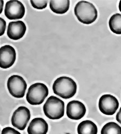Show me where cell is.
<instances>
[{"label": "cell", "instance_id": "cell-1", "mask_svg": "<svg viewBox=\"0 0 121 134\" xmlns=\"http://www.w3.org/2000/svg\"><path fill=\"white\" fill-rule=\"evenodd\" d=\"M77 86L75 81L68 77L62 76L56 79L53 85L54 93L63 99L73 97L77 93Z\"/></svg>", "mask_w": 121, "mask_h": 134}, {"label": "cell", "instance_id": "cell-2", "mask_svg": "<svg viewBox=\"0 0 121 134\" xmlns=\"http://www.w3.org/2000/svg\"><path fill=\"white\" fill-rule=\"evenodd\" d=\"M74 13L78 20L85 24L93 23L98 18V11L95 7L85 1H80L76 4Z\"/></svg>", "mask_w": 121, "mask_h": 134}, {"label": "cell", "instance_id": "cell-3", "mask_svg": "<svg viewBox=\"0 0 121 134\" xmlns=\"http://www.w3.org/2000/svg\"><path fill=\"white\" fill-rule=\"evenodd\" d=\"M43 110L45 116L48 119L58 120L64 115L65 103L58 97L51 96L44 104Z\"/></svg>", "mask_w": 121, "mask_h": 134}, {"label": "cell", "instance_id": "cell-4", "mask_svg": "<svg viewBox=\"0 0 121 134\" xmlns=\"http://www.w3.org/2000/svg\"><path fill=\"white\" fill-rule=\"evenodd\" d=\"M48 95V89L46 86L42 83H36L29 87L26 98L31 105H39L43 103Z\"/></svg>", "mask_w": 121, "mask_h": 134}, {"label": "cell", "instance_id": "cell-5", "mask_svg": "<svg viewBox=\"0 0 121 134\" xmlns=\"http://www.w3.org/2000/svg\"><path fill=\"white\" fill-rule=\"evenodd\" d=\"M7 87L10 94L16 98H22L25 95L27 84L24 79L19 75H12L8 79Z\"/></svg>", "mask_w": 121, "mask_h": 134}, {"label": "cell", "instance_id": "cell-6", "mask_svg": "<svg viewBox=\"0 0 121 134\" xmlns=\"http://www.w3.org/2000/svg\"><path fill=\"white\" fill-rule=\"evenodd\" d=\"M30 117L29 109L25 107H20L13 113L11 117L12 125L18 130H23L26 128Z\"/></svg>", "mask_w": 121, "mask_h": 134}, {"label": "cell", "instance_id": "cell-7", "mask_svg": "<svg viewBox=\"0 0 121 134\" xmlns=\"http://www.w3.org/2000/svg\"><path fill=\"white\" fill-rule=\"evenodd\" d=\"M25 13V7L20 1L17 0H12L6 3L4 14L8 19H21L23 18Z\"/></svg>", "mask_w": 121, "mask_h": 134}, {"label": "cell", "instance_id": "cell-8", "mask_svg": "<svg viewBox=\"0 0 121 134\" xmlns=\"http://www.w3.org/2000/svg\"><path fill=\"white\" fill-rule=\"evenodd\" d=\"M99 107L100 110L106 115H114L119 107V103L117 98L111 95H104L99 100Z\"/></svg>", "mask_w": 121, "mask_h": 134}, {"label": "cell", "instance_id": "cell-9", "mask_svg": "<svg viewBox=\"0 0 121 134\" xmlns=\"http://www.w3.org/2000/svg\"><path fill=\"white\" fill-rule=\"evenodd\" d=\"M16 58V51L11 46L5 45L0 48V68H10L14 64Z\"/></svg>", "mask_w": 121, "mask_h": 134}, {"label": "cell", "instance_id": "cell-10", "mask_svg": "<svg viewBox=\"0 0 121 134\" xmlns=\"http://www.w3.org/2000/svg\"><path fill=\"white\" fill-rule=\"evenodd\" d=\"M86 113L85 105L79 100H72L67 105L66 114L68 118L73 120L81 119Z\"/></svg>", "mask_w": 121, "mask_h": 134}, {"label": "cell", "instance_id": "cell-11", "mask_svg": "<svg viewBox=\"0 0 121 134\" xmlns=\"http://www.w3.org/2000/svg\"><path fill=\"white\" fill-rule=\"evenodd\" d=\"M27 27L23 21L11 22L8 24L7 35L12 40H18L25 35Z\"/></svg>", "mask_w": 121, "mask_h": 134}, {"label": "cell", "instance_id": "cell-12", "mask_svg": "<svg viewBox=\"0 0 121 134\" xmlns=\"http://www.w3.org/2000/svg\"><path fill=\"white\" fill-rule=\"evenodd\" d=\"M48 126L42 118H35L30 123L28 128L29 134H46Z\"/></svg>", "mask_w": 121, "mask_h": 134}, {"label": "cell", "instance_id": "cell-13", "mask_svg": "<svg viewBox=\"0 0 121 134\" xmlns=\"http://www.w3.org/2000/svg\"><path fill=\"white\" fill-rule=\"evenodd\" d=\"M69 4V0H52L50 1V7L53 13L63 14L68 10Z\"/></svg>", "mask_w": 121, "mask_h": 134}, {"label": "cell", "instance_id": "cell-14", "mask_svg": "<svg viewBox=\"0 0 121 134\" xmlns=\"http://www.w3.org/2000/svg\"><path fill=\"white\" fill-rule=\"evenodd\" d=\"M78 134H97L98 127L92 121L86 120L78 125Z\"/></svg>", "mask_w": 121, "mask_h": 134}, {"label": "cell", "instance_id": "cell-15", "mask_svg": "<svg viewBox=\"0 0 121 134\" xmlns=\"http://www.w3.org/2000/svg\"><path fill=\"white\" fill-rule=\"evenodd\" d=\"M109 26L112 32L121 35V14L117 13L113 15L109 20Z\"/></svg>", "mask_w": 121, "mask_h": 134}, {"label": "cell", "instance_id": "cell-16", "mask_svg": "<svg viewBox=\"0 0 121 134\" xmlns=\"http://www.w3.org/2000/svg\"><path fill=\"white\" fill-rule=\"evenodd\" d=\"M101 134H121V127L116 123L109 122L102 128Z\"/></svg>", "mask_w": 121, "mask_h": 134}, {"label": "cell", "instance_id": "cell-17", "mask_svg": "<svg viewBox=\"0 0 121 134\" xmlns=\"http://www.w3.org/2000/svg\"><path fill=\"white\" fill-rule=\"evenodd\" d=\"M32 6L37 9H43L47 7V1H30Z\"/></svg>", "mask_w": 121, "mask_h": 134}, {"label": "cell", "instance_id": "cell-18", "mask_svg": "<svg viewBox=\"0 0 121 134\" xmlns=\"http://www.w3.org/2000/svg\"><path fill=\"white\" fill-rule=\"evenodd\" d=\"M1 134H21V133L11 127H6L2 130Z\"/></svg>", "mask_w": 121, "mask_h": 134}, {"label": "cell", "instance_id": "cell-19", "mask_svg": "<svg viewBox=\"0 0 121 134\" xmlns=\"http://www.w3.org/2000/svg\"><path fill=\"white\" fill-rule=\"evenodd\" d=\"M6 29V22L5 21L0 18V36H2L5 31Z\"/></svg>", "mask_w": 121, "mask_h": 134}, {"label": "cell", "instance_id": "cell-20", "mask_svg": "<svg viewBox=\"0 0 121 134\" xmlns=\"http://www.w3.org/2000/svg\"><path fill=\"white\" fill-rule=\"evenodd\" d=\"M116 120L121 124V107L116 115Z\"/></svg>", "mask_w": 121, "mask_h": 134}, {"label": "cell", "instance_id": "cell-21", "mask_svg": "<svg viewBox=\"0 0 121 134\" xmlns=\"http://www.w3.org/2000/svg\"><path fill=\"white\" fill-rule=\"evenodd\" d=\"M3 5H4V1L2 0H0V14L2 13L3 9Z\"/></svg>", "mask_w": 121, "mask_h": 134}, {"label": "cell", "instance_id": "cell-22", "mask_svg": "<svg viewBox=\"0 0 121 134\" xmlns=\"http://www.w3.org/2000/svg\"><path fill=\"white\" fill-rule=\"evenodd\" d=\"M118 7H119V11L121 12V1H119Z\"/></svg>", "mask_w": 121, "mask_h": 134}]
</instances>
